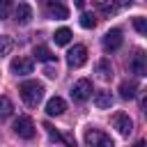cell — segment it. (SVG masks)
Listing matches in <instances>:
<instances>
[{
  "label": "cell",
  "mask_w": 147,
  "mask_h": 147,
  "mask_svg": "<svg viewBox=\"0 0 147 147\" xmlns=\"http://www.w3.org/2000/svg\"><path fill=\"white\" fill-rule=\"evenodd\" d=\"M18 92H21V99L25 101V106H30V108H37V106L41 103V99H44V85L37 83V80H25V83H21Z\"/></svg>",
  "instance_id": "obj_1"
},
{
  "label": "cell",
  "mask_w": 147,
  "mask_h": 147,
  "mask_svg": "<svg viewBox=\"0 0 147 147\" xmlns=\"http://www.w3.org/2000/svg\"><path fill=\"white\" fill-rule=\"evenodd\" d=\"M14 133H16L18 138L30 140V138L34 136V122H32V117H28V115H18V117L14 119Z\"/></svg>",
  "instance_id": "obj_2"
},
{
  "label": "cell",
  "mask_w": 147,
  "mask_h": 147,
  "mask_svg": "<svg viewBox=\"0 0 147 147\" xmlns=\"http://www.w3.org/2000/svg\"><path fill=\"white\" fill-rule=\"evenodd\" d=\"M87 62V48L83 46V44H76L74 48H69V53H67V64L71 67V69H78V67H83Z\"/></svg>",
  "instance_id": "obj_3"
},
{
  "label": "cell",
  "mask_w": 147,
  "mask_h": 147,
  "mask_svg": "<svg viewBox=\"0 0 147 147\" xmlns=\"http://www.w3.org/2000/svg\"><path fill=\"white\" fill-rule=\"evenodd\" d=\"M90 96H92V80L80 78L71 85V99L74 101H87Z\"/></svg>",
  "instance_id": "obj_4"
},
{
  "label": "cell",
  "mask_w": 147,
  "mask_h": 147,
  "mask_svg": "<svg viewBox=\"0 0 147 147\" xmlns=\"http://www.w3.org/2000/svg\"><path fill=\"white\" fill-rule=\"evenodd\" d=\"M9 69H11V74H16V76H28V74H32L34 62H32V57L18 55V57H14V60H11Z\"/></svg>",
  "instance_id": "obj_5"
},
{
  "label": "cell",
  "mask_w": 147,
  "mask_h": 147,
  "mask_svg": "<svg viewBox=\"0 0 147 147\" xmlns=\"http://www.w3.org/2000/svg\"><path fill=\"white\" fill-rule=\"evenodd\" d=\"M85 145H90V147H113V138L106 136L103 131L92 129V131L85 133Z\"/></svg>",
  "instance_id": "obj_6"
},
{
  "label": "cell",
  "mask_w": 147,
  "mask_h": 147,
  "mask_svg": "<svg viewBox=\"0 0 147 147\" xmlns=\"http://www.w3.org/2000/svg\"><path fill=\"white\" fill-rule=\"evenodd\" d=\"M122 41H124V37H122V30L119 28H113V30H108L103 34V48L106 51H117L122 46Z\"/></svg>",
  "instance_id": "obj_7"
},
{
  "label": "cell",
  "mask_w": 147,
  "mask_h": 147,
  "mask_svg": "<svg viewBox=\"0 0 147 147\" xmlns=\"http://www.w3.org/2000/svg\"><path fill=\"white\" fill-rule=\"evenodd\" d=\"M14 21H16L18 25H28V23L32 21V7H30L28 2H18L16 9H14Z\"/></svg>",
  "instance_id": "obj_8"
},
{
  "label": "cell",
  "mask_w": 147,
  "mask_h": 147,
  "mask_svg": "<svg viewBox=\"0 0 147 147\" xmlns=\"http://www.w3.org/2000/svg\"><path fill=\"white\" fill-rule=\"evenodd\" d=\"M113 126H115L122 136H129V133L133 131V122H131V117H129L126 113H117V115L113 117Z\"/></svg>",
  "instance_id": "obj_9"
},
{
  "label": "cell",
  "mask_w": 147,
  "mask_h": 147,
  "mask_svg": "<svg viewBox=\"0 0 147 147\" xmlns=\"http://www.w3.org/2000/svg\"><path fill=\"white\" fill-rule=\"evenodd\" d=\"M46 11L51 18H69V9L60 0H46Z\"/></svg>",
  "instance_id": "obj_10"
},
{
  "label": "cell",
  "mask_w": 147,
  "mask_h": 147,
  "mask_svg": "<svg viewBox=\"0 0 147 147\" xmlns=\"http://www.w3.org/2000/svg\"><path fill=\"white\" fill-rule=\"evenodd\" d=\"M64 110H67V103H64V99H62V96H53V99H48V101H46V115L57 117V115H62Z\"/></svg>",
  "instance_id": "obj_11"
},
{
  "label": "cell",
  "mask_w": 147,
  "mask_h": 147,
  "mask_svg": "<svg viewBox=\"0 0 147 147\" xmlns=\"http://www.w3.org/2000/svg\"><path fill=\"white\" fill-rule=\"evenodd\" d=\"M131 74H136V76H145L147 74V60H145L142 51L133 55V60H131Z\"/></svg>",
  "instance_id": "obj_12"
},
{
  "label": "cell",
  "mask_w": 147,
  "mask_h": 147,
  "mask_svg": "<svg viewBox=\"0 0 147 147\" xmlns=\"http://www.w3.org/2000/svg\"><path fill=\"white\" fill-rule=\"evenodd\" d=\"M94 106L96 108H110L113 106V94L108 92V90H99V92H94Z\"/></svg>",
  "instance_id": "obj_13"
},
{
  "label": "cell",
  "mask_w": 147,
  "mask_h": 147,
  "mask_svg": "<svg viewBox=\"0 0 147 147\" xmlns=\"http://www.w3.org/2000/svg\"><path fill=\"white\" fill-rule=\"evenodd\" d=\"M138 94V85L133 80H122L119 83V96L122 99H136Z\"/></svg>",
  "instance_id": "obj_14"
},
{
  "label": "cell",
  "mask_w": 147,
  "mask_h": 147,
  "mask_svg": "<svg viewBox=\"0 0 147 147\" xmlns=\"http://www.w3.org/2000/svg\"><path fill=\"white\" fill-rule=\"evenodd\" d=\"M32 55H34L39 62H55V55H53V53H51L46 46H34Z\"/></svg>",
  "instance_id": "obj_15"
},
{
  "label": "cell",
  "mask_w": 147,
  "mask_h": 147,
  "mask_svg": "<svg viewBox=\"0 0 147 147\" xmlns=\"http://www.w3.org/2000/svg\"><path fill=\"white\" fill-rule=\"evenodd\" d=\"M53 39H55L57 46H67V44L71 41V30H69V28H60V30H55Z\"/></svg>",
  "instance_id": "obj_16"
},
{
  "label": "cell",
  "mask_w": 147,
  "mask_h": 147,
  "mask_svg": "<svg viewBox=\"0 0 147 147\" xmlns=\"http://www.w3.org/2000/svg\"><path fill=\"white\" fill-rule=\"evenodd\" d=\"M96 74H99V78H103V80H106V78H110V76H113L110 60H106V57H103V60H99V62H96Z\"/></svg>",
  "instance_id": "obj_17"
},
{
  "label": "cell",
  "mask_w": 147,
  "mask_h": 147,
  "mask_svg": "<svg viewBox=\"0 0 147 147\" xmlns=\"http://www.w3.org/2000/svg\"><path fill=\"white\" fill-rule=\"evenodd\" d=\"M11 110H14V106H11L9 96L0 94V119H7V117L11 115Z\"/></svg>",
  "instance_id": "obj_18"
},
{
  "label": "cell",
  "mask_w": 147,
  "mask_h": 147,
  "mask_svg": "<svg viewBox=\"0 0 147 147\" xmlns=\"http://www.w3.org/2000/svg\"><path fill=\"white\" fill-rule=\"evenodd\" d=\"M11 48H14V39L7 37V34H2V37H0V57H2V55H9Z\"/></svg>",
  "instance_id": "obj_19"
},
{
  "label": "cell",
  "mask_w": 147,
  "mask_h": 147,
  "mask_svg": "<svg viewBox=\"0 0 147 147\" xmlns=\"http://www.w3.org/2000/svg\"><path fill=\"white\" fill-rule=\"evenodd\" d=\"M78 23H80V28H85V30H92V28L96 25V18H94V14H80Z\"/></svg>",
  "instance_id": "obj_20"
},
{
  "label": "cell",
  "mask_w": 147,
  "mask_h": 147,
  "mask_svg": "<svg viewBox=\"0 0 147 147\" xmlns=\"http://www.w3.org/2000/svg\"><path fill=\"white\" fill-rule=\"evenodd\" d=\"M11 7H14V0H0V18H7L11 14Z\"/></svg>",
  "instance_id": "obj_21"
},
{
  "label": "cell",
  "mask_w": 147,
  "mask_h": 147,
  "mask_svg": "<svg viewBox=\"0 0 147 147\" xmlns=\"http://www.w3.org/2000/svg\"><path fill=\"white\" fill-rule=\"evenodd\" d=\"M133 28H136L140 34H145V32H147V21H145L142 16H136V18H133Z\"/></svg>",
  "instance_id": "obj_22"
},
{
  "label": "cell",
  "mask_w": 147,
  "mask_h": 147,
  "mask_svg": "<svg viewBox=\"0 0 147 147\" xmlns=\"http://www.w3.org/2000/svg\"><path fill=\"white\" fill-rule=\"evenodd\" d=\"M44 129H46V133H48V138H51V140H55V142H60V140H67V138H62L57 131H53V126H51L48 122H44Z\"/></svg>",
  "instance_id": "obj_23"
},
{
  "label": "cell",
  "mask_w": 147,
  "mask_h": 147,
  "mask_svg": "<svg viewBox=\"0 0 147 147\" xmlns=\"http://www.w3.org/2000/svg\"><path fill=\"white\" fill-rule=\"evenodd\" d=\"M44 74H46L48 78H55V76H57V69H53V67H46V71H44Z\"/></svg>",
  "instance_id": "obj_24"
},
{
  "label": "cell",
  "mask_w": 147,
  "mask_h": 147,
  "mask_svg": "<svg viewBox=\"0 0 147 147\" xmlns=\"http://www.w3.org/2000/svg\"><path fill=\"white\" fill-rule=\"evenodd\" d=\"M85 2H87V0H76V7H78V9H83V7H85Z\"/></svg>",
  "instance_id": "obj_25"
}]
</instances>
